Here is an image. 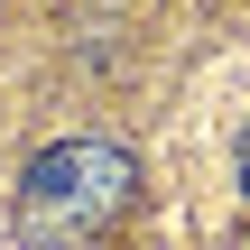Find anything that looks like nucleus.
I'll use <instances>...</instances> for the list:
<instances>
[{
	"mask_svg": "<svg viewBox=\"0 0 250 250\" xmlns=\"http://www.w3.org/2000/svg\"><path fill=\"white\" fill-rule=\"evenodd\" d=\"M241 176H250V130H241Z\"/></svg>",
	"mask_w": 250,
	"mask_h": 250,
	"instance_id": "obj_2",
	"label": "nucleus"
},
{
	"mask_svg": "<svg viewBox=\"0 0 250 250\" xmlns=\"http://www.w3.org/2000/svg\"><path fill=\"white\" fill-rule=\"evenodd\" d=\"M130 195H139V167H130V148H111V139H65V148H46V158L28 167V186H19V204H28L37 232H93V223H111Z\"/></svg>",
	"mask_w": 250,
	"mask_h": 250,
	"instance_id": "obj_1",
	"label": "nucleus"
}]
</instances>
